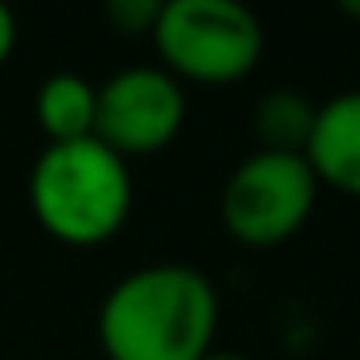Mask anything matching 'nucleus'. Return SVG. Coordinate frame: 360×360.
<instances>
[{
  "label": "nucleus",
  "instance_id": "6e6552de",
  "mask_svg": "<svg viewBox=\"0 0 360 360\" xmlns=\"http://www.w3.org/2000/svg\"><path fill=\"white\" fill-rule=\"evenodd\" d=\"M314 102L297 89H271L255 106V136L267 153H305V140L314 131Z\"/></svg>",
  "mask_w": 360,
  "mask_h": 360
},
{
  "label": "nucleus",
  "instance_id": "f8f14e48",
  "mask_svg": "<svg viewBox=\"0 0 360 360\" xmlns=\"http://www.w3.org/2000/svg\"><path fill=\"white\" fill-rule=\"evenodd\" d=\"M339 9H343L347 18H356V22H360V0H343V5H339Z\"/></svg>",
  "mask_w": 360,
  "mask_h": 360
},
{
  "label": "nucleus",
  "instance_id": "f03ea898",
  "mask_svg": "<svg viewBox=\"0 0 360 360\" xmlns=\"http://www.w3.org/2000/svg\"><path fill=\"white\" fill-rule=\"evenodd\" d=\"M131 169L102 140L47 144L30 169V212L64 246H106L131 217Z\"/></svg>",
  "mask_w": 360,
  "mask_h": 360
},
{
  "label": "nucleus",
  "instance_id": "1a4fd4ad",
  "mask_svg": "<svg viewBox=\"0 0 360 360\" xmlns=\"http://www.w3.org/2000/svg\"><path fill=\"white\" fill-rule=\"evenodd\" d=\"M161 13V0H110L106 5V22L119 34H153Z\"/></svg>",
  "mask_w": 360,
  "mask_h": 360
},
{
  "label": "nucleus",
  "instance_id": "f257e3e1",
  "mask_svg": "<svg viewBox=\"0 0 360 360\" xmlns=\"http://www.w3.org/2000/svg\"><path fill=\"white\" fill-rule=\"evenodd\" d=\"M221 322L212 280L191 263H148L123 276L98 309L106 360H204Z\"/></svg>",
  "mask_w": 360,
  "mask_h": 360
},
{
  "label": "nucleus",
  "instance_id": "423d86ee",
  "mask_svg": "<svg viewBox=\"0 0 360 360\" xmlns=\"http://www.w3.org/2000/svg\"><path fill=\"white\" fill-rule=\"evenodd\" d=\"M318 187L360 200V89H343L314 110V131L301 153Z\"/></svg>",
  "mask_w": 360,
  "mask_h": 360
},
{
  "label": "nucleus",
  "instance_id": "20e7f679",
  "mask_svg": "<svg viewBox=\"0 0 360 360\" xmlns=\"http://www.w3.org/2000/svg\"><path fill=\"white\" fill-rule=\"evenodd\" d=\"M318 178L301 153H250L221 191V225L238 246L271 250L305 229L318 204Z\"/></svg>",
  "mask_w": 360,
  "mask_h": 360
},
{
  "label": "nucleus",
  "instance_id": "39448f33",
  "mask_svg": "<svg viewBox=\"0 0 360 360\" xmlns=\"http://www.w3.org/2000/svg\"><path fill=\"white\" fill-rule=\"evenodd\" d=\"M183 123H187V94L165 68L136 64L98 85L94 140H102L123 161L169 148Z\"/></svg>",
  "mask_w": 360,
  "mask_h": 360
},
{
  "label": "nucleus",
  "instance_id": "0eeeda50",
  "mask_svg": "<svg viewBox=\"0 0 360 360\" xmlns=\"http://www.w3.org/2000/svg\"><path fill=\"white\" fill-rule=\"evenodd\" d=\"M34 119L47 144H72L94 136L98 119V85H89L77 72H56L34 94Z\"/></svg>",
  "mask_w": 360,
  "mask_h": 360
},
{
  "label": "nucleus",
  "instance_id": "7ed1b4c3",
  "mask_svg": "<svg viewBox=\"0 0 360 360\" xmlns=\"http://www.w3.org/2000/svg\"><path fill=\"white\" fill-rule=\"evenodd\" d=\"M153 47L178 85H233L259 68L267 34L238 0H165L153 26Z\"/></svg>",
  "mask_w": 360,
  "mask_h": 360
},
{
  "label": "nucleus",
  "instance_id": "9d476101",
  "mask_svg": "<svg viewBox=\"0 0 360 360\" xmlns=\"http://www.w3.org/2000/svg\"><path fill=\"white\" fill-rule=\"evenodd\" d=\"M13 47H18V18L9 5H0V64L13 56Z\"/></svg>",
  "mask_w": 360,
  "mask_h": 360
},
{
  "label": "nucleus",
  "instance_id": "9b49d317",
  "mask_svg": "<svg viewBox=\"0 0 360 360\" xmlns=\"http://www.w3.org/2000/svg\"><path fill=\"white\" fill-rule=\"evenodd\" d=\"M204 360H250V356H238V352H217V347H212Z\"/></svg>",
  "mask_w": 360,
  "mask_h": 360
}]
</instances>
